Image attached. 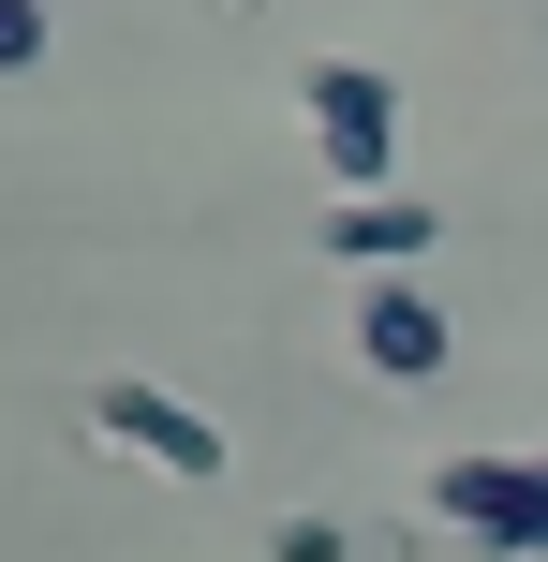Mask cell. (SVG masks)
<instances>
[{
    "label": "cell",
    "mask_w": 548,
    "mask_h": 562,
    "mask_svg": "<svg viewBox=\"0 0 548 562\" xmlns=\"http://www.w3.org/2000/svg\"><path fill=\"white\" fill-rule=\"evenodd\" d=\"M430 518L474 533L490 562H534L548 548V459H445V474H430Z\"/></svg>",
    "instance_id": "3"
},
{
    "label": "cell",
    "mask_w": 548,
    "mask_h": 562,
    "mask_svg": "<svg viewBox=\"0 0 548 562\" xmlns=\"http://www.w3.org/2000/svg\"><path fill=\"white\" fill-rule=\"evenodd\" d=\"M267 562H356V533H342V518H282V533H267Z\"/></svg>",
    "instance_id": "6"
},
{
    "label": "cell",
    "mask_w": 548,
    "mask_h": 562,
    "mask_svg": "<svg viewBox=\"0 0 548 562\" xmlns=\"http://www.w3.org/2000/svg\"><path fill=\"white\" fill-rule=\"evenodd\" d=\"M430 237H445V207H415V193H342V207H326V252L371 267V281H401Z\"/></svg>",
    "instance_id": "5"
},
{
    "label": "cell",
    "mask_w": 548,
    "mask_h": 562,
    "mask_svg": "<svg viewBox=\"0 0 548 562\" xmlns=\"http://www.w3.org/2000/svg\"><path fill=\"white\" fill-rule=\"evenodd\" d=\"M89 429H104V445H134L148 474H178V488H208V474H237V429H208L193 400H178V385H148V370H119V385L89 400Z\"/></svg>",
    "instance_id": "2"
},
{
    "label": "cell",
    "mask_w": 548,
    "mask_h": 562,
    "mask_svg": "<svg viewBox=\"0 0 548 562\" xmlns=\"http://www.w3.org/2000/svg\"><path fill=\"white\" fill-rule=\"evenodd\" d=\"M0 75H45V0H0Z\"/></svg>",
    "instance_id": "7"
},
{
    "label": "cell",
    "mask_w": 548,
    "mask_h": 562,
    "mask_svg": "<svg viewBox=\"0 0 548 562\" xmlns=\"http://www.w3.org/2000/svg\"><path fill=\"white\" fill-rule=\"evenodd\" d=\"M297 104H312V148L342 193H385V164H401V89L371 75V59H312L297 75Z\"/></svg>",
    "instance_id": "1"
},
{
    "label": "cell",
    "mask_w": 548,
    "mask_h": 562,
    "mask_svg": "<svg viewBox=\"0 0 548 562\" xmlns=\"http://www.w3.org/2000/svg\"><path fill=\"white\" fill-rule=\"evenodd\" d=\"M356 356H371L385 385H430V370L460 356V326H445V296L401 267V281H371V296H356Z\"/></svg>",
    "instance_id": "4"
}]
</instances>
